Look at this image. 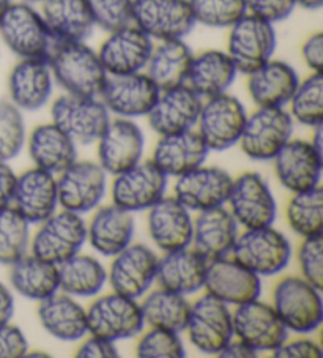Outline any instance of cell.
I'll list each match as a JSON object with an SVG mask.
<instances>
[{
    "mask_svg": "<svg viewBox=\"0 0 323 358\" xmlns=\"http://www.w3.org/2000/svg\"><path fill=\"white\" fill-rule=\"evenodd\" d=\"M54 81L66 94L78 96H99L108 73L98 52L85 41L54 43L48 57Z\"/></svg>",
    "mask_w": 323,
    "mask_h": 358,
    "instance_id": "obj_1",
    "label": "cell"
},
{
    "mask_svg": "<svg viewBox=\"0 0 323 358\" xmlns=\"http://www.w3.org/2000/svg\"><path fill=\"white\" fill-rule=\"evenodd\" d=\"M0 38L20 59H48L54 40L38 10L13 2L0 17Z\"/></svg>",
    "mask_w": 323,
    "mask_h": 358,
    "instance_id": "obj_2",
    "label": "cell"
},
{
    "mask_svg": "<svg viewBox=\"0 0 323 358\" xmlns=\"http://www.w3.org/2000/svg\"><path fill=\"white\" fill-rule=\"evenodd\" d=\"M271 306L287 330L308 335L322 325L320 289L313 286L303 276L282 278L273 291Z\"/></svg>",
    "mask_w": 323,
    "mask_h": 358,
    "instance_id": "obj_3",
    "label": "cell"
},
{
    "mask_svg": "<svg viewBox=\"0 0 323 358\" xmlns=\"http://www.w3.org/2000/svg\"><path fill=\"white\" fill-rule=\"evenodd\" d=\"M231 255L259 276H273L287 268L292 256L289 238L273 226L238 234Z\"/></svg>",
    "mask_w": 323,
    "mask_h": 358,
    "instance_id": "obj_4",
    "label": "cell"
},
{
    "mask_svg": "<svg viewBox=\"0 0 323 358\" xmlns=\"http://www.w3.org/2000/svg\"><path fill=\"white\" fill-rule=\"evenodd\" d=\"M51 115L54 125L76 145L96 142L110 122V113L96 96L62 95L52 103Z\"/></svg>",
    "mask_w": 323,
    "mask_h": 358,
    "instance_id": "obj_5",
    "label": "cell"
},
{
    "mask_svg": "<svg viewBox=\"0 0 323 358\" xmlns=\"http://www.w3.org/2000/svg\"><path fill=\"white\" fill-rule=\"evenodd\" d=\"M229 29L227 54L238 73L250 75L273 59L278 43L275 24L246 13Z\"/></svg>",
    "mask_w": 323,
    "mask_h": 358,
    "instance_id": "obj_6",
    "label": "cell"
},
{
    "mask_svg": "<svg viewBox=\"0 0 323 358\" xmlns=\"http://www.w3.org/2000/svg\"><path fill=\"white\" fill-rule=\"evenodd\" d=\"M294 134V119L284 108H259L247 115L238 144L245 155L256 162H268Z\"/></svg>",
    "mask_w": 323,
    "mask_h": 358,
    "instance_id": "obj_7",
    "label": "cell"
},
{
    "mask_svg": "<svg viewBox=\"0 0 323 358\" xmlns=\"http://www.w3.org/2000/svg\"><path fill=\"white\" fill-rule=\"evenodd\" d=\"M87 240L82 215L62 210L41 221L32 242V255L55 265L76 256Z\"/></svg>",
    "mask_w": 323,
    "mask_h": 358,
    "instance_id": "obj_8",
    "label": "cell"
},
{
    "mask_svg": "<svg viewBox=\"0 0 323 358\" xmlns=\"http://www.w3.org/2000/svg\"><path fill=\"white\" fill-rule=\"evenodd\" d=\"M247 113L237 96L226 94L207 98L199 114V134L208 150L222 152L238 144Z\"/></svg>",
    "mask_w": 323,
    "mask_h": 358,
    "instance_id": "obj_9",
    "label": "cell"
},
{
    "mask_svg": "<svg viewBox=\"0 0 323 358\" xmlns=\"http://www.w3.org/2000/svg\"><path fill=\"white\" fill-rule=\"evenodd\" d=\"M144 325L138 301L117 292L96 299L87 310L90 335L114 343L139 335Z\"/></svg>",
    "mask_w": 323,
    "mask_h": 358,
    "instance_id": "obj_10",
    "label": "cell"
},
{
    "mask_svg": "<svg viewBox=\"0 0 323 358\" xmlns=\"http://www.w3.org/2000/svg\"><path fill=\"white\" fill-rule=\"evenodd\" d=\"M231 213L245 229L273 226L278 207L275 194L265 178L257 172H245L232 182L227 197Z\"/></svg>",
    "mask_w": 323,
    "mask_h": 358,
    "instance_id": "obj_11",
    "label": "cell"
},
{
    "mask_svg": "<svg viewBox=\"0 0 323 358\" xmlns=\"http://www.w3.org/2000/svg\"><path fill=\"white\" fill-rule=\"evenodd\" d=\"M133 24L152 40L185 38L196 26L189 0H133Z\"/></svg>",
    "mask_w": 323,
    "mask_h": 358,
    "instance_id": "obj_12",
    "label": "cell"
},
{
    "mask_svg": "<svg viewBox=\"0 0 323 358\" xmlns=\"http://www.w3.org/2000/svg\"><path fill=\"white\" fill-rule=\"evenodd\" d=\"M185 330L197 350L218 355L234 338L232 311L229 305L207 294L191 305Z\"/></svg>",
    "mask_w": 323,
    "mask_h": 358,
    "instance_id": "obj_13",
    "label": "cell"
},
{
    "mask_svg": "<svg viewBox=\"0 0 323 358\" xmlns=\"http://www.w3.org/2000/svg\"><path fill=\"white\" fill-rule=\"evenodd\" d=\"M108 187V174L93 162H74L60 172L57 180L59 206L64 210L84 215L101 203Z\"/></svg>",
    "mask_w": 323,
    "mask_h": 358,
    "instance_id": "obj_14",
    "label": "cell"
},
{
    "mask_svg": "<svg viewBox=\"0 0 323 358\" xmlns=\"http://www.w3.org/2000/svg\"><path fill=\"white\" fill-rule=\"evenodd\" d=\"M158 95L157 84L147 73L139 71L131 75H108L98 98L109 113L123 119H136L150 113Z\"/></svg>",
    "mask_w": 323,
    "mask_h": 358,
    "instance_id": "obj_15",
    "label": "cell"
},
{
    "mask_svg": "<svg viewBox=\"0 0 323 358\" xmlns=\"http://www.w3.org/2000/svg\"><path fill=\"white\" fill-rule=\"evenodd\" d=\"M234 338L251 345L254 350H275L287 339L289 330L275 308L259 299L238 305L232 313Z\"/></svg>",
    "mask_w": 323,
    "mask_h": 358,
    "instance_id": "obj_16",
    "label": "cell"
},
{
    "mask_svg": "<svg viewBox=\"0 0 323 358\" xmlns=\"http://www.w3.org/2000/svg\"><path fill=\"white\" fill-rule=\"evenodd\" d=\"M113 203L128 212H142L163 199L167 188V176L152 159L141 162L134 168L114 176Z\"/></svg>",
    "mask_w": 323,
    "mask_h": 358,
    "instance_id": "obj_17",
    "label": "cell"
},
{
    "mask_svg": "<svg viewBox=\"0 0 323 358\" xmlns=\"http://www.w3.org/2000/svg\"><path fill=\"white\" fill-rule=\"evenodd\" d=\"M203 287L208 295L229 306L247 303L262 294L260 276L229 256L208 261Z\"/></svg>",
    "mask_w": 323,
    "mask_h": 358,
    "instance_id": "obj_18",
    "label": "cell"
},
{
    "mask_svg": "<svg viewBox=\"0 0 323 358\" xmlns=\"http://www.w3.org/2000/svg\"><path fill=\"white\" fill-rule=\"evenodd\" d=\"M96 142L99 166L110 176L134 168L144 155V133L131 119L110 120Z\"/></svg>",
    "mask_w": 323,
    "mask_h": 358,
    "instance_id": "obj_19",
    "label": "cell"
},
{
    "mask_svg": "<svg viewBox=\"0 0 323 358\" xmlns=\"http://www.w3.org/2000/svg\"><path fill=\"white\" fill-rule=\"evenodd\" d=\"M152 49L153 40L131 22L109 32L98 57L108 75H131L145 70Z\"/></svg>",
    "mask_w": 323,
    "mask_h": 358,
    "instance_id": "obj_20",
    "label": "cell"
},
{
    "mask_svg": "<svg viewBox=\"0 0 323 358\" xmlns=\"http://www.w3.org/2000/svg\"><path fill=\"white\" fill-rule=\"evenodd\" d=\"M158 256L141 243H129L114 256L108 280L113 291L129 299H139L150 291L157 280Z\"/></svg>",
    "mask_w": 323,
    "mask_h": 358,
    "instance_id": "obj_21",
    "label": "cell"
},
{
    "mask_svg": "<svg viewBox=\"0 0 323 358\" xmlns=\"http://www.w3.org/2000/svg\"><path fill=\"white\" fill-rule=\"evenodd\" d=\"M203 100L186 84L159 90L150 113L148 123L159 136L189 131L197 125Z\"/></svg>",
    "mask_w": 323,
    "mask_h": 358,
    "instance_id": "obj_22",
    "label": "cell"
},
{
    "mask_svg": "<svg viewBox=\"0 0 323 358\" xmlns=\"http://www.w3.org/2000/svg\"><path fill=\"white\" fill-rule=\"evenodd\" d=\"M234 178L227 171L220 168H199L177 177L175 199L188 210H202L224 206L231 193Z\"/></svg>",
    "mask_w": 323,
    "mask_h": 358,
    "instance_id": "obj_23",
    "label": "cell"
},
{
    "mask_svg": "<svg viewBox=\"0 0 323 358\" xmlns=\"http://www.w3.org/2000/svg\"><path fill=\"white\" fill-rule=\"evenodd\" d=\"M275 159V171L279 183L292 193L320 187L323 157L308 141L290 139Z\"/></svg>",
    "mask_w": 323,
    "mask_h": 358,
    "instance_id": "obj_24",
    "label": "cell"
},
{
    "mask_svg": "<svg viewBox=\"0 0 323 358\" xmlns=\"http://www.w3.org/2000/svg\"><path fill=\"white\" fill-rule=\"evenodd\" d=\"M57 178L40 168H32L16 177L13 202L16 208L30 224H40L57 210Z\"/></svg>",
    "mask_w": 323,
    "mask_h": 358,
    "instance_id": "obj_25",
    "label": "cell"
},
{
    "mask_svg": "<svg viewBox=\"0 0 323 358\" xmlns=\"http://www.w3.org/2000/svg\"><path fill=\"white\" fill-rule=\"evenodd\" d=\"M54 83L48 59H21L8 76L10 101L21 110H38L51 100Z\"/></svg>",
    "mask_w": 323,
    "mask_h": 358,
    "instance_id": "obj_26",
    "label": "cell"
},
{
    "mask_svg": "<svg viewBox=\"0 0 323 358\" xmlns=\"http://www.w3.org/2000/svg\"><path fill=\"white\" fill-rule=\"evenodd\" d=\"M238 237V223L224 206L199 212L192 221L191 245L207 261L226 257Z\"/></svg>",
    "mask_w": 323,
    "mask_h": 358,
    "instance_id": "obj_27",
    "label": "cell"
},
{
    "mask_svg": "<svg viewBox=\"0 0 323 358\" xmlns=\"http://www.w3.org/2000/svg\"><path fill=\"white\" fill-rule=\"evenodd\" d=\"M148 234L164 252L188 248L192 240L189 210L175 197H163L148 208Z\"/></svg>",
    "mask_w": 323,
    "mask_h": 358,
    "instance_id": "obj_28",
    "label": "cell"
},
{
    "mask_svg": "<svg viewBox=\"0 0 323 358\" xmlns=\"http://www.w3.org/2000/svg\"><path fill=\"white\" fill-rule=\"evenodd\" d=\"M247 92L257 108H284L300 84L295 68L287 62L270 59L247 75Z\"/></svg>",
    "mask_w": 323,
    "mask_h": 358,
    "instance_id": "obj_29",
    "label": "cell"
},
{
    "mask_svg": "<svg viewBox=\"0 0 323 358\" xmlns=\"http://www.w3.org/2000/svg\"><path fill=\"white\" fill-rule=\"evenodd\" d=\"M208 261L194 248L167 251L158 259L157 281L159 287L180 295H189L201 291L207 275Z\"/></svg>",
    "mask_w": 323,
    "mask_h": 358,
    "instance_id": "obj_30",
    "label": "cell"
},
{
    "mask_svg": "<svg viewBox=\"0 0 323 358\" xmlns=\"http://www.w3.org/2000/svg\"><path fill=\"white\" fill-rule=\"evenodd\" d=\"M208 152L201 134L189 129L183 133L161 136L155 147L152 162L167 177H180L202 166Z\"/></svg>",
    "mask_w": 323,
    "mask_h": 358,
    "instance_id": "obj_31",
    "label": "cell"
},
{
    "mask_svg": "<svg viewBox=\"0 0 323 358\" xmlns=\"http://www.w3.org/2000/svg\"><path fill=\"white\" fill-rule=\"evenodd\" d=\"M134 229L133 213L113 203L101 207L93 215L87 226V238L99 255L114 257L131 243Z\"/></svg>",
    "mask_w": 323,
    "mask_h": 358,
    "instance_id": "obj_32",
    "label": "cell"
},
{
    "mask_svg": "<svg viewBox=\"0 0 323 358\" xmlns=\"http://www.w3.org/2000/svg\"><path fill=\"white\" fill-rule=\"evenodd\" d=\"M40 3L54 43L85 41L95 29L85 0H41Z\"/></svg>",
    "mask_w": 323,
    "mask_h": 358,
    "instance_id": "obj_33",
    "label": "cell"
},
{
    "mask_svg": "<svg viewBox=\"0 0 323 358\" xmlns=\"http://www.w3.org/2000/svg\"><path fill=\"white\" fill-rule=\"evenodd\" d=\"M38 319L49 335L59 341L74 343L82 339L87 329V310L65 292H55L40 301Z\"/></svg>",
    "mask_w": 323,
    "mask_h": 358,
    "instance_id": "obj_34",
    "label": "cell"
},
{
    "mask_svg": "<svg viewBox=\"0 0 323 358\" xmlns=\"http://www.w3.org/2000/svg\"><path fill=\"white\" fill-rule=\"evenodd\" d=\"M238 70L227 52L208 49L192 57L186 85L201 98H211L231 89Z\"/></svg>",
    "mask_w": 323,
    "mask_h": 358,
    "instance_id": "obj_35",
    "label": "cell"
},
{
    "mask_svg": "<svg viewBox=\"0 0 323 358\" xmlns=\"http://www.w3.org/2000/svg\"><path fill=\"white\" fill-rule=\"evenodd\" d=\"M29 153L36 168L54 176L70 168L78 158L74 141L54 123H45L34 129L29 138Z\"/></svg>",
    "mask_w": 323,
    "mask_h": 358,
    "instance_id": "obj_36",
    "label": "cell"
},
{
    "mask_svg": "<svg viewBox=\"0 0 323 358\" xmlns=\"http://www.w3.org/2000/svg\"><path fill=\"white\" fill-rule=\"evenodd\" d=\"M192 57L194 54L183 38L159 41L152 49L150 59L145 66L147 76L157 84L159 90L186 84Z\"/></svg>",
    "mask_w": 323,
    "mask_h": 358,
    "instance_id": "obj_37",
    "label": "cell"
},
{
    "mask_svg": "<svg viewBox=\"0 0 323 358\" xmlns=\"http://www.w3.org/2000/svg\"><path fill=\"white\" fill-rule=\"evenodd\" d=\"M10 281L15 291L29 300L41 301L59 292V265L36 256H22L11 264Z\"/></svg>",
    "mask_w": 323,
    "mask_h": 358,
    "instance_id": "obj_38",
    "label": "cell"
},
{
    "mask_svg": "<svg viewBox=\"0 0 323 358\" xmlns=\"http://www.w3.org/2000/svg\"><path fill=\"white\" fill-rule=\"evenodd\" d=\"M108 271L98 259L78 255L59 265V287L71 297H93L103 291Z\"/></svg>",
    "mask_w": 323,
    "mask_h": 358,
    "instance_id": "obj_39",
    "label": "cell"
},
{
    "mask_svg": "<svg viewBox=\"0 0 323 358\" xmlns=\"http://www.w3.org/2000/svg\"><path fill=\"white\" fill-rule=\"evenodd\" d=\"M191 305L185 295L159 287L147 295L141 303L142 319L145 325L155 329L183 331L188 322Z\"/></svg>",
    "mask_w": 323,
    "mask_h": 358,
    "instance_id": "obj_40",
    "label": "cell"
},
{
    "mask_svg": "<svg viewBox=\"0 0 323 358\" xmlns=\"http://www.w3.org/2000/svg\"><path fill=\"white\" fill-rule=\"evenodd\" d=\"M287 223L303 238L320 236L323 231V191L320 187L294 193L287 206Z\"/></svg>",
    "mask_w": 323,
    "mask_h": 358,
    "instance_id": "obj_41",
    "label": "cell"
},
{
    "mask_svg": "<svg viewBox=\"0 0 323 358\" xmlns=\"http://www.w3.org/2000/svg\"><path fill=\"white\" fill-rule=\"evenodd\" d=\"M292 119L306 127L323 123V75L313 73L300 81L289 101Z\"/></svg>",
    "mask_w": 323,
    "mask_h": 358,
    "instance_id": "obj_42",
    "label": "cell"
},
{
    "mask_svg": "<svg viewBox=\"0 0 323 358\" xmlns=\"http://www.w3.org/2000/svg\"><path fill=\"white\" fill-rule=\"evenodd\" d=\"M30 242V223L8 207L0 212V264L11 265L27 255Z\"/></svg>",
    "mask_w": 323,
    "mask_h": 358,
    "instance_id": "obj_43",
    "label": "cell"
},
{
    "mask_svg": "<svg viewBox=\"0 0 323 358\" xmlns=\"http://www.w3.org/2000/svg\"><path fill=\"white\" fill-rule=\"evenodd\" d=\"M196 24L226 29L247 13L245 0H189Z\"/></svg>",
    "mask_w": 323,
    "mask_h": 358,
    "instance_id": "obj_44",
    "label": "cell"
},
{
    "mask_svg": "<svg viewBox=\"0 0 323 358\" xmlns=\"http://www.w3.org/2000/svg\"><path fill=\"white\" fill-rule=\"evenodd\" d=\"M26 144V123L20 108L0 100V162L7 163L20 155Z\"/></svg>",
    "mask_w": 323,
    "mask_h": 358,
    "instance_id": "obj_45",
    "label": "cell"
},
{
    "mask_svg": "<svg viewBox=\"0 0 323 358\" xmlns=\"http://www.w3.org/2000/svg\"><path fill=\"white\" fill-rule=\"evenodd\" d=\"M136 354L141 358H183L186 352L177 331L150 327L139 339Z\"/></svg>",
    "mask_w": 323,
    "mask_h": 358,
    "instance_id": "obj_46",
    "label": "cell"
},
{
    "mask_svg": "<svg viewBox=\"0 0 323 358\" xmlns=\"http://www.w3.org/2000/svg\"><path fill=\"white\" fill-rule=\"evenodd\" d=\"M95 27L114 32L133 22V0H85Z\"/></svg>",
    "mask_w": 323,
    "mask_h": 358,
    "instance_id": "obj_47",
    "label": "cell"
},
{
    "mask_svg": "<svg viewBox=\"0 0 323 358\" xmlns=\"http://www.w3.org/2000/svg\"><path fill=\"white\" fill-rule=\"evenodd\" d=\"M298 264L301 275L317 289L323 287V238L320 236L306 237L298 251Z\"/></svg>",
    "mask_w": 323,
    "mask_h": 358,
    "instance_id": "obj_48",
    "label": "cell"
},
{
    "mask_svg": "<svg viewBox=\"0 0 323 358\" xmlns=\"http://www.w3.org/2000/svg\"><path fill=\"white\" fill-rule=\"evenodd\" d=\"M247 13L271 24L287 20L295 10L294 0H245Z\"/></svg>",
    "mask_w": 323,
    "mask_h": 358,
    "instance_id": "obj_49",
    "label": "cell"
},
{
    "mask_svg": "<svg viewBox=\"0 0 323 358\" xmlns=\"http://www.w3.org/2000/svg\"><path fill=\"white\" fill-rule=\"evenodd\" d=\"M29 350L27 338L20 327L0 324V358H21Z\"/></svg>",
    "mask_w": 323,
    "mask_h": 358,
    "instance_id": "obj_50",
    "label": "cell"
},
{
    "mask_svg": "<svg viewBox=\"0 0 323 358\" xmlns=\"http://www.w3.org/2000/svg\"><path fill=\"white\" fill-rule=\"evenodd\" d=\"M275 358H322L320 345L313 339H285L278 349L273 350Z\"/></svg>",
    "mask_w": 323,
    "mask_h": 358,
    "instance_id": "obj_51",
    "label": "cell"
},
{
    "mask_svg": "<svg viewBox=\"0 0 323 358\" xmlns=\"http://www.w3.org/2000/svg\"><path fill=\"white\" fill-rule=\"evenodd\" d=\"M78 358H117L119 357V350L114 341L109 339L92 336L84 341L76 352Z\"/></svg>",
    "mask_w": 323,
    "mask_h": 358,
    "instance_id": "obj_52",
    "label": "cell"
},
{
    "mask_svg": "<svg viewBox=\"0 0 323 358\" xmlns=\"http://www.w3.org/2000/svg\"><path fill=\"white\" fill-rule=\"evenodd\" d=\"M301 55L306 66L313 73H322L323 70V34L315 32L303 43Z\"/></svg>",
    "mask_w": 323,
    "mask_h": 358,
    "instance_id": "obj_53",
    "label": "cell"
},
{
    "mask_svg": "<svg viewBox=\"0 0 323 358\" xmlns=\"http://www.w3.org/2000/svg\"><path fill=\"white\" fill-rule=\"evenodd\" d=\"M16 174L7 163L0 162V212L8 208L13 202Z\"/></svg>",
    "mask_w": 323,
    "mask_h": 358,
    "instance_id": "obj_54",
    "label": "cell"
},
{
    "mask_svg": "<svg viewBox=\"0 0 323 358\" xmlns=\"http://www.w3.org/2000/svg\"><path fill=\"white\" fill-rule=\"evenodd\" d=\"M259 352L254 350L251 345L241 341V339H231L224 348L220 350L218 357L221 358H256Z\"/></svg>",
    "mask_w": 323,
    "mask_h": 358,
    "instance_id": "obj_55",
    "label": "cell"
},
{
    "mask_svg": "<svg viewBox=\"0 0 323 358\" xmlns=\"http://www.w3.org/2000/svg\"><path fill=\"white\" fill-rule=\"evenodd\" d=\"M15 314V299L10 289L0 282V324L10 322Z\"/></svg>",
    "mask_w": 323,
    "mask_h": 358,
    "instance_id": "obj_56",
    "label": "cell"
},
{
    "mask_svg": "<svg viewBox=\"0 0 323 358\" xmlns=\"http://www.w3.org/2000/svg\"><path fill=\"white\" fill-rule=\"evenodd\" d=\"M294 2H295V7H300L308 11L320 10L323 5V0H294Z\"/></svg>",
    "mask_w": 323,
    "mask_h": 358,
    "instance_id": "obj_57",
    "label": "cell"
},
{
    "mask_svg": "<svg viewBox=\"0 0 323 358\" xmlns=\"http://www.w3.org/2000/svg\"><path fill=\"white\" fill-rule=\"evenodd\" d=\"M11 3H13V0H0V17H2L5 10H7Z\"/></svg>",
    "mask_w": 323,
    "mask_h": 358,
    "instance_id": "obj_58",
    "label": "cell"
},
{
    "mask_svg": "<svg viewBox=\"0 0 323 358\" xmlns=\"http://www.w3.org/2000/svg\"><path fill=\"white\" fill-rule=\"evenodd\" d=\"M24 357H49V354H46V352H38V350H34V352L27 350Z\"/></svg>",
    "mask_w": 323,
    "mask_h": 358,
    "instance_id": "obj_59",
    "label": "cell"
},
{
    "mask_svg": "<svg viewBox=\"0 0 323 358\" xmlns=\"http://www.w3.org/2000/svg\"><path fill=\"white\" fill-rule=\"evenodd\" d=\"M22 2H27V3H40L41 2V0H22Z\"/></svg>",
    "mask_w": 323,
    "mask_h": 358,
    "instance_id": "obj_60",
    "label": "cell"
}]
</instances>
